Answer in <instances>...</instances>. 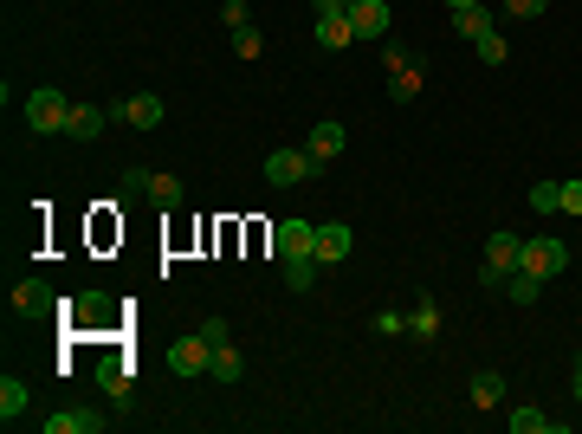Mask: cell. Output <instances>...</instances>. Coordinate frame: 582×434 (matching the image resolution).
Returning a JSON list of instances; mask_svg holds the SVG:
<instances>
[{"label": "cell", "mask_w": 582, "mask_h": 434, "mask_svg": "<svg viewBox=\"0 0 582 434\" xmlns=\"http://www.w3.org/2000/svg\"><path fill=\"white\" fill-rule=\"evenodd\" d=\"M518 247H524V240H518V234H505V227H498V234L485 240V260H479V286L505 292V279L518 273Z\"/></svg>", "instance_id": "cell-1"}, {"label": "cell", "mask_w": 582, "mask_h": 434, "mask_svg": "<svg viewBox=\"0 0 582 434\" xmlns=\"http://www.w3.org/2000/svg\"><path fill=\"white\" fill-rule=\"evenodd\" d=\"M26 124L39 130V137H59L65 124H72V104H65V91H52V85H39L33 98H26Z\"/></svg>", "instance_id": "cell-2"}, {"label": "cell", "mask_w": 582, "mask_h": 434, "mask_svg": "<svg viewBox=\"0 0 582 434\" xmlns=\"http://www.w3.org/2000/svg\"><path fill=\"white\" fill-rule=\"evenodd\" d=\"M317 169H324V162H317L311 149H272L266 156V182L272 188H298V182H311Z\"/></svg>", "instance_id": "cell-3"}, {"label": "cell", "mask_w": 582, "mask_h": 434, "mask_svg": "<svg viewBox=\"0 0 582 434\" xmlns=\"http://www.w3.org/2000/svg\"><path fill=\"white\" fill-rule=\"evenodd\" d=\"M518 266H524V273H537V279H557L563 266H570V247L550 240V234H537V240H524V247H518Z\"/></svg>", "instance_id": "cell-4"}, {"label": "cell", "mask_w": 582, "mask_h": 434, "mask_svg": "<svg viewBox=\"0 0 582 434\" xmlns=\"http://www.w3.org/2000/svg\"><path fill=\"white\" fill-rule=\"evenodd\" d=\"M207 363H214V344H207L201 331H194V337H175V344H169V370H175V376H207Z\"/></svg>", "instance_id": "cell-5"}, {"label": "cell", "mask_w": 582, "mask_h": 434, "mask_svg": "<svg viewBox=\"0 0 582 434\" xmlns=\"http://www.w3.org/2000/svg\"><path fill=\"white\" fill-rule=\"evenodd\" d=\"M350 247H356V234H350V227H343V221H324V227H317L311 260H317V266H343V260H350Z\"/></svg>", "instance_id": "cell-6"}, {"label": "cell", "mask_w": 582, "mask_h": 434, "mask_svg": "<svg viewBox=\"0 0 582 434\" xmlns=\"http://www.w3.org/2000/svg\"><path fill=\"white\" fill-rule=\"evenodd\" d=\"M317 46H324V52L356 46V26H350V13H343V7H317Z\"/></svg>", "instance_id": "cell-7"}, {"label": "cell", "mask_w": 582, "mask_h": 434, "mask_svg": "<svg viewBox=\"0 0 582 434\" xmlns=\"http://www.w3.org/2000/svg\"><path fill=\"white\" fill-rule=\"evenodd\" d=\"M382 59H388V98L414 104V98H421V72L408 65V52H382Z\"/></svg>", "instance_id": "cell-8"}, {"label": "cell", "mask_w": 582, "mask_h": 434, "mask_svg": "<svg viewBox=\"0 0 582 434\" xmlns=\"http://www.w3.org/2000/svg\"><path fill=\"white\" fill-rule=\"evenodd\" d=\"M350 26H356V39H388L395 13H388V0H356V7H350Z\"/></svg>", "instance_id": "cell-9"}, {"label": "cell", "mask_w": 582, "mask_h": 434, "mask_svg": "<svg viewBox=\"0 0 582 434\" xmlns=\"http://www.w3.org/2000/svg\"><path fill=\"white\" fill-rule=\"evenodd\" d=\"M272 247H279V260H304V253L317 247V221H279Z\"/></svg>", "instance_id": "cell-10"}, {"label": "cell", "mask_w": 582, "mask_h": 434, "mask_svg": "<svg viewBox=\"0 0 582 434\" xmlns=\"http://www.w3.org/2000/svg\"><path fill=\"white\" fill-rule=\"evenodd\" d=\"M104 130H110L104 104H72V124H65V137H72V143H97Z\"/></svg>", "instance_id": "cell-11"}, {"label": "cell", "mask_w": 582, "mask_h": 434, "mask_svg": "<svg viewBox=\"0 0 582 434\" xmlns=\"http://www.w3.org/2000/svg\"><path fill=\"white\" fill-rule=\"evenodd\" d=\"M52 305H59V298H52L46 279H20V286H13V311H20V318H46Z\"/></svg>", "instance_id": "cell-12"}, {"label": "cell", "mask_w": 582, "mask_h": 434, "mask_svg": "<svg viewBox=\"0 0 582 434\" xmlns=\"http://www.w3.org/2000/svg\"><path fill=\"white\" fill-rule=\"evenodd\" d=\"M123 124H130V130H156V124H162V98H156V91H136V98H123Z\"/></svg>", "instance_id": "cell-13"}, {"label": "cell", "mask_w": 582, "mask_h": 434, "mask_svg": "<svg viewBox=\"0 0 582 434\" xmlns=\"http://www.w3.org/2000/svg\"><path fill=\"white\" fill-rule=\"evenodd\" d=\"M97 389H104V396H130V389H136V370H130V363H123V357H104V363H97Z\"/></svg>", "instance_id": "cell-14"}, {"label": "cell", "mask_w": 582, "mask_h": 434, "mask_svg": "<svg viewBox=\"0 0 582 434\" xmlns=\"http://www.w3.org/2000/svg\"><path fill=\"white\" fill-rule=\"evenodd\" d=\"M104 428V415H91V409H59V415H46V434H97Z\"/></svg>", "instance_id": "cell-15"}, {"label": "cell", "mask_w": 582, "mask_h": 434, "mask_svg": "<svg viewBox=\"0 0 582 434\" xmlns=\"http://www.w3.org/2000/svg\"><path fill=\"white\" fill-rule=\"evenodd\" d=\"M343 143H350V130L343 124H317L311 137H304V149H311L317 162H330V156H343Z\"/></svg>", "instance_id": "cell-16"}, {"label": "cell", "mask_w": 582, "mask_h": 434, "mask_svg": "<svg viewBox=\"0 0 582 434\" xmlns=\"http://www.w3.org/2000/svg\"><path fill=\"white\" fill-rule=\"evenodd\" d=\"M505 422H511V434H557L563 422H557V415H544V409H531V402H524V409H511L505 415Z\"/></svg>", "instance_id": "cell-17"}, {"label": "cell", "mask_w": 582, "mask_h": 434, "mask_svg": "<svg viewBox=\"0 0 582 434\" xmlns=\"http://www.w3.org/2000/svg\"><path fill=\"white\" fill-rule=\"evenodd\" d=\"M498 402H505V376H498V370H479L473 376V409H498Z\"/></svg>", "instance_id": "cell-18"}, {"label": "cell", "mask_w": 582, "mask_h": 434, "mask_svg": "<svg viewBox=\"0 0 582 434\" xmlns=\"http://www.w3.org/2000/svg\"><path fill=\"white\" fill-rule=\"evenodd\" d=\"M207 376H220V383H240V376H246V357H240L233 344H220L214 363H207Z\"/></svg>", "instance_id": "cell-19"}, {"label": "cell", "mask_w": 582, "mask_h": 434, "mask_svg": "<svg viewBox=\"0 0 582 434\" xmlns=\"http://www.w3.org/2000/svg\"><path fill=\"white\" fill-rule=\"evenodd\" d=\"M453 33H460V39L492 33V13H485V7H453Z\"/></svg>", "instance_id": "cell-20"}, {"label": "cell", "mask_w": 582, "mask_h": 434, "mask_svg": "<svg viewBox=\"0 0 582 434\" xmlns=\"http://www.w3.org/2000/svg\"><path fill=\"white\" fill-rule=\"evenodd\" d=\"M537 292H544V279H537V273H524V266L505 279V298H511V305H537Z\"/></svg>", "instance_id": "cell-21"}, {"label": "cell", "mask_w": 582, "mask_h": 434, "mask_svg": "<svg viewBox=\"0 0 582 434\" xmlns=\"http://www.w3.org/2000/svg\"><path fill=\"white\" fill-rule=\"evenodd\" d=\"M408 337H440V305L434 298H421V305L408 311Z\"/></svg>", "instance_id": "cell-22"}, {"label": "cell", "mask_w": 582, "mask_h": 434, "mask_svg": "<svg viewBox=\"0 0 582 434\" xmlns=\"http://www.w3.org/2000/svg\"><path fill=\"white\" fill-rule=\"evenodd\" d=\"M149 201H156V208H182V182H175V175L169 169H149Z\"/></svg>", "instance_id": "cell-23"}, {"label": "cell", "mask_w": 582, "mask_h": 434, "mask_svg": "<svg viewBox=\"0 0 582 434\" xmlns=\"http://www.w3.org/2000/svg\"><path fill=\"white\" fill-rule=\"evenodd\" d=\"M20 409H26V383L20 376H0V422H13Z\"/></svg>", "instance_id": "cell-24"}, {"label": "cell", "mask_w": 582, "mask_h": 434, "mask_svg": "<svg viewBox=\"0 0 582 434\" xmlns=\"http://www.w3.org/2000/svg\"><path fill=\"white\" fill-rule=\"evenodd\" d=\"M285 286L291 292H311L317 286V260H311V253H304V260H285Z\"/></svg>", "instance_id": "cell-25"}, {"label": "cell", "mask_w": 582, "mask_h": 434, "mask_svg": "<svg viewBox=\"0 0 582 434\" xmlns=\"http://www.w3.org/2000/svg\"><path fill=\"white\" fill-rule=\"evenodd\" d=\"M531 208L537 214H563V182H537L531 188Z\"/></svg>", "instance_id": "cell-26"}, {"label": "cell", "mask_w": 582, "mask_h": 434, "mask_svg": "<svg viewBox=\"0 0 582 434\" xmlns=\"http://www.w3.org/2000/svg\"><path fill=\"white\" fill-rule=\"evenodd\" d=\"M65 311H72V318H85V324H97V318L110 311V298H104V292H85V298H72Z\"/></svg>", "instance_id": "cell-27"}, {"label": "cell", "mask_w": 582, "mask_h": 434, "mask_svg": "<svg viewBox=\"0 0 582 434\" xmlns=\"http://www.w3.org/2000/svg\"><path fill=\"white\" fill-rule=\"evenodd\" d=\"M473 46H479V59H485V65H505V59H511V46L498 39V26H492V33H479Z\"/></svg>", "instance_id": "cell-28"}, {"label": "cell", "mask_w": 582, "mask_h": 434, "mask_svg": "<svg viewBox=\"0 0 582 434\" xmlns=\"http://www.w3.org/2000/svg\"><path fill=\"white\" fill-rule=\"evenodd\" d=\"M233 52H240V59H259V52H266V39H259L253 26H233Z\"/></svg>", "instance_id": "cell-29"}, {"label": "cell", "mask_w": 582, "mask_h": 434, "mask_svg": "<svg viewBox=\"0 0 582 434\" xmlns=\"http://www.w3.org/2000/svg\"><path fill=\"white\" fill-rule=\"evenodd\" d=\"M550 0H505V20H537Z\"/></svg>", "instance_id": "cell-30"}, {"label": "cell", "mask_w": 582, "mask_h": 434, "mask_svg": "<svg viewBox=\"0 0 582 434\" xmlns=\"http://www.w3.org/2000/svg\"><path fill=\"white\" fill-rule=\"evenodd\" d=\"M201 337H207V344H233V331H227V318H201Z\"/></svg>", "instance_id": "cell-31"}, {"label": "cell", "mask_w": 582, "mask_h": 434, "mask_svg": "<svg viewBox=\"0 0 582 434\" xmlns=\"http://www.w3.org/2000/svg\"><path fill=\"white\" fill-rule=\"evenodd\" d=\"M376 331L382 337H408V318H401V311H376Z\"/></svg>", "instance_id": "cell-32"}, {"label": "cell", "mask_w": 582, "mask_h": 434, "mask_svg": "<svg viewBox=\"0 0 582 434\" xmlns=\"http://www.w3.org/2000/svg\"><path fill=\"white\" fill-rule=\"evenodd\" d=\"M220 20H227V26H253V13H246V0H220Z\"/></svg>", "instance_id": "cell-33"}, {"label": "cell", "mask_w": 582, "mask_h": 434, "mask_svg": "<svg viewBox=\"0 0 582 434\" xmlns=\"http://www.w3.org/2000/svg\"><path fill=\"white\" fill-rule=\"evenodd\" d=\"M117 188H123V195H149V169H123Z\"/></svg>", "instance_id": "cell-34"}, {"label": "cell", "mask_w": 582, "mask_h": 434, "mask_svg": "<svg viewBox=\"0 0 582 434\" xmlns=\"http://www.w3.org/2000/svg\"><path fill=\"white\" fill-rule=\"evenodd\" d=\"M563 214H582V182H563Z\"/></svg>", "instance_id": "cell-35"}, {"label": "cell", "mask_w": 582, "mask_h": 434, "mask_svg": "<svg viewBox=\"0 0 582 434\" xmlns=\"http://www.w3.org/2000/svg\"><path fill=\"white\" fill-rule=\"evenodd\" d=\"M317 7H343V13H350V7H356V0H317Z\"/></svg>", "instance_id": "cell-36"}, {"label": "cell", "mask_w": 582, "mask_h": 434, "mask_svg": "<svg viewBox=\"0 0 582 434\" xmlns=\"http://www.w3.org/2000/svg\"><path fill=\"white\" fill-rule=\"evenodd\" d=\"M570 389H576V402H582V363H576V376H570Z\"/></svg>", "instance_id": "cell-37"}, {"label": "cell", "mask_w": 582, "mask_h": 434, "mask_svg": "<svg viewBox=\"0 0 582 434\" xmlns=\"http://www.w3.org/2000/svg\"><path fill=\"white\" fill-rule=\"evenodd\" d=\"M447 7H485V0H447Z\"/></svg>", "instance_id": "cell-38"}]
</instances>
